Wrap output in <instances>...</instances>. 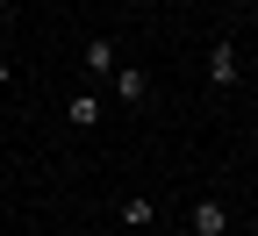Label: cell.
Segmentation results:
<instances>
[{
    "mask_svg": "<svg viewBox=\"0 0 258 236\" xmlns=\"http://www.w3.org/2000/svg\"><path fill=\"white\" fill-rule=\"evenodd\" d=\"M186 236H230V208H222L215 193H194V208H186Z\"/></svg>",
    "mask_w": 258,
    "mask_h": 236,
    "instance_id": "1",
    "label": "cell"
},
{
    "mask_svg": "<svg viewBox=\"0 0 258 236\" xmlns=\"http://www.w3.org/2000/svg\"><path fill=\"white\" fill-rule=\"evenodd\" d=\"M101 115H108V108H101V93H93V86H79L72 100H64V122H72V129H101Z\"/></svg>",
    "mask_w": 258,
    "mask_h": 236,
    "instance_id": "5",
    "label": "cell"
},
{
    "mask_svg": "<svg viewBox=\"0 0 258 236\" xmlns=\"http://www.w3.org/2000/svg\"><path fill=\"white\" fill-rule=\"evenodd\" d=\"M108 93L122 100V108H144V93H151V79H144V64H115V72H108Z\"/></svg>",
    "mask_w": 258,
    "mask_h": 236,
    "instance_id": "2",
    "label": "cell"
},
{
    "mask_svg": "<svg viewBox=\"0 0 258 236\" xmlns=\"http://www.w3.org/2000/svg\"><path fill=\"white\" fill-rule=\"evenodd\" d=\"M0 22H8V15H0Z\"/></svg>",
    "mask_w": 258,
    "mask_h": 236,
    "instance_id": "8",
    "label": "cell"
},
{
    "mask_svg": "<svg viewBox=\"0 0 258 236\" xmlns=\"http://www.w3.org/2000/svg\"><path fill=\"white\" fill-rule=\"evenodd\" d=\"M79 64H86V79H108L115 64H122V50H115V36H86V50H79Z\"/></svg>",
    "mask_w": 258,
    "mask_h": 236,
    "instance_id": "4",
    "label": "cell"
},
{
    "mask_svg": "<svg viewBox=\"0 0 258 236\" xmlns=\"http://www.w3.org/2000/svg\"><path fill=\"white\" fill-rule=\"evenodd\" d=\"M0 93H15V64L8 57H0Z\"/></svg>",
    "mask_w": 258,
    "mask_h": 236,
    "instance_id": "7",
    "label": "cell"
},
{
    "mask_svg": "<svg viewBox=\"0 0 258 236\" xmlns=\"http://www.w3.org/2000/svg\"><path fill=\"white\" fill-rule=\"evenodd\" d=\"M115 222H122V229H151V222H158V200H151V193H122V200H115Z\"/></svg>",
    "mask_w": 258,
    "mask_h": 236,
    "instance_id": "6",
    "label": "cell"
},
{
    "mask_svg": "<svg viewBox=\"0 0 258 236\" xmlns=\"http://www.w3.org/2000/svg\"><path fill=\"white\" fill-rule=\"evenodd\" d=\"M237 79H244V64H237V43H215V50H208V86H215V93H230Z\"/></svg>",
    "mask_w": 258,
    "mask_h": 236,
    "instance_id": "3",
    "label": "cell"
}]
</instances>
